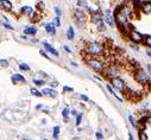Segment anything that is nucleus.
Masks as SVG:
<instances>
[{"mask_svg": "<svg viewBox=\"0 0 151 140\" xmlns=\"http://www.w3.org/2000/svg\"><path fill=\"white\" fill-rule=\"evenodd\" d=\"M87 53L89 56H93L94 58L98 56H101L103 53V47L100 43H95V42H92L87 45Z\"/></svg>", "mask_w": 151, "mask_h": 140, "instance_id": "1", "label": "nucleus"}, {"mask_svg": "<svg viewBox=\"0 0 151 140\" xmlns=\"http://www.w3.org/2000/svg\"><path fill=\"white\" fill-rule=\"evenodd\" d=\"M134 80L137 81L138 83H140V84H148V83H150V80H149V76H148V74L145 73L143 69H137L136 71H134Z\"/></svg>", "mask_w": 151, "mask_h": 140, "instance_id": "2", "label": "nucleus"}, {"mask_svg": "<svg viewBox=\"0 0 151 140\" xmlns=\"http://www.w3.org/2000/svg\"><path fill=\"white\" fill-rule=\"evenodd\" d=\"M87 64L89 65V68H92L96 73H99V74L103 73V64H102V62H100L99 60H96V58H89V60L87 61Z\"/></svg>", "mask_w": 151, "mask_h": 140, "instance_id": "3", "label": "nucleus"}, {"mask_svg": "<svg viewBox=\"0 0 151 140\" xmlns=\"http://www.w3.org/2000/svg\"><path fill=\"white\" fill-rule=\"evenodd\" d=\"M114 20H116V24L119 25V27H126L127 26V21H129V18L125 16V14L120 11V10H118L116 16H114Z\"/></svg>", "mask_w": 151, "mask_h": 140, "instance_id": "4", "label": "nucleus"}, {"mask_svg": "<svg viewBox=\"0 0 151 140\" xmlns=\"http://www.w3.org/2000/svg\"><path fill=\"white\" fill-rule=\"evenodd\" d=\"M129 36H130V39L133 44H139V43H143V39H144V36L142 33H139L136 30H131L129 32Z\"/></svg>", "mask_w": 151, "mask_h": 140, "instance_id": "5", "label": "nucleus"}, {"mask_svg": "<svg viewBox=\"0 0 151 140\" xmlns=\"http://www.w3.org/2000/svg\"><path fill=\"white\" fill-rule=\"evenodd\" d=\"M103 19H105V23L111 27H114L116 26V20H114V16L112 13L111 10H106L103 12Z\"/></svg>", "mask_w": 151, "mask_h": 140, "instance_id": "6", "label": "nucleus"}, {"mask_svg": "<svg viewBox=\"0 0 151 140\" xmlns=\"http://www.w3.org/2000/svg\"><path fill=\"white\" fill-rule=\"evenodd\" d=\"M111 83H112V88L124 92L125 90V82H124L120 77H114V78H111Z\"/></svg>", "mask_w": 151, "mask_h": 140, "instance_id": "7", "label": "nucleus"}, {"mask_svg": "<svg viewBox=\"0 0 151 140\" xmlns=\"http://www.w3.org/2000/svg\"><path fill=\"white\" fill-rule=\"evenodd\" d=\"M102 18H103V13L100 10L94 11V12H90V19H92L93 23H95V24H98L99 21H101Z\"/></svg>", "mask_w": 151, "mask_h": 140, "instance_id": "8", "label": "nucleus"}, {"mask_svg": "<svg viewBox=\"0 0 151 140\" xmlns=\"http://www.w3.org/2000/svg\"><path fill=\"white\" fill-rule=\"evenodd\" d=\"M74 14H75L76 21H77L79 24H81V23H83V21H86V14L82 12V10H80V8L75 10Z\"/></svg>", "mask_w": 151, "mask_h": 140, "instance_id": "9", "label": "nucleus"}, {"mask_svg": "<svg viewBox=\"0 0 151 140\" xmlns=\"http://www.w3.org/2000/svg\"><path fill=\"white\" fill-rule=\"evenodd\" d=\"M43 45H44V49H45V50H47L48 52H50L51 55H54L55 57H58V56H60V53H58V51H57V50H56V49H55L54 47H51V45H50L49 43H47V42H44V44H43Z\"/></svg>", "mask_w": 151, "mask_h": 140, "instance_id": "10", "label": "nucleus"}, {"mask_svg": "<svg viewBox=\"0 0 151 140\" xmlns=\"http://www.w3.org/2000/svg\"><path fill=\"white\" fill-rule=\"evenodd\" d=\"M42 93L43 95H45V96H50V97H56L58 93L56 92L55 89H52V88H44L43 90H42Z\"/></svg>", "mask_w": 151, "mask_h": 140, "instance_id": "11", "label": "nucleus"}, {"mask_svg": "<svg viewBox=\"0 0 151 140\" xmlns=\"http://www.w3.org/2000/svg\"><path fill=\"white\" fill-rule=\"evenodd\" d=\"M140 10L143 11V13L150 14L151 13V1H146V2H143V4L140 5Z\"/></svg>", "mask_w": 151, "mask_h": 140, "instance_id": "12", "label": "nucleus"}, {"mask_svg": "<svg viewBox=\"0 0 151 140\" xmlns=\"http://www.w3.org/2000/svg\"><path fill=\"white\" fill-rule=\"evenodd\" d=\"M44 29H45V31H47L49 34H51V36H54V34L56 33V27H55V25H54L52 23H48V24H45Z\"/></svg>", "mask_w": 151, "mask_h": 140, "instance_id": "13", "label": "nucleus"}, {"mask_svg": "<svg viewBox=\"0 0 151 140\" xmlns=\"http://www.w3.org/2000/svg\"><path fill=\"white\" fill-rule=\"evenodd\" d=\"M12 81H13L14 83H25L26 82L25 77L21 76L20 74H14L13 76H12Z\"/></svg>", "mask_w": 151, "mask_h": 140, "instance_id": "14", "label": "nucleus"}, {"mask_svg": "<svg viewBox=\"0 0 151 140\" xmlns=\"http://www.w3.org/2000/svg\"><path fill=\"white\" fill-rule=\"evenodd\" d=\"M24 33L28 34V36H34V34L37 33V29H36L34 26L25 27V30H24Z\"/></svg>", "mask_w": 151, "mask_h": 140, "instance_id": "15", "label": "nucleus"}, {"mask_svg": "<svg viewBox=\"0 0 151 140\" xmlns=\"http://www.w3.org/2000/svg\"><path fill=\"white\" fill-rule=\"evenodd\" d=\"M1 7L6 11H11L12 10V4L8 0H1Z\"/></svg>", "mask_w": 151, "mask_h": 140, "instance_id": "16", "label": "nucleus"}, {"mask_svg": "<svg viewBox=\"0 0 151 140\" xmlns=\"http://www.w3.org/2000/svg\"><path fill=\"white\" fill-rule=\"evenodd\" d=\"M21 12L30 17V16L34 14V8H32L31 6H24V7H21Z\"/></svg>", "mask_w": 151, "mask_h": 140, "instance_id": "17", "label": "nucleus"}, {"mask_svg": "<svg viewBox=\"0 0 151 140\" xmlns=\"http://www.w3.org/2000/svg\"><path fill=\"white\" fill-rule=\"evenodd\" d=\"M74 36H75L74 27H73V26H69L68 30H67V38H68L69 40H73V39H74Z\"/></svg>", "mask_w": 151, "mask_h": 140, "instance_id": "18", "label": "nucleus"}, {"mask_svg": "<svg viewBox=\"0 0 151 140\" xmlns=\"http://www.w3.org/2000/svg\"><path fill=\"white\" fill-rule=\"evenodd\" d=\"M106 89H107V90H108V92H110L111 94H112V95H113V96H114V97H116V99H117L118 101H120V102H121V97H120V96H118L117 95V93H116V92H114V89H113V88L111 87L110 84H106Z\"/></svg>", "mask_w": 151, "mask_h": 140, "instance_id": "19", "label": "nucleus"}, {"mask_svg": "<svg viewBox=\"0 0 151 140\" xmlns=\"http://www.w3.org/2000/svg\"><path fill=\"white\" fill-rule=\"evenodd\" d=\"M69 114H70V110H69V108H64L63 110H62V116L64 118V120H66V122H68V118H69Z\"/></svg>", "mask_w": 151, "mask_h": 140, "instance_id": "20", "label": "nucleus"}, {"mask_svg": "<svg viewBox=\"0 0 151 140\" xmlns=\"http://www.w3.org/2000/svg\"><path fill=\"white\" fill-rule=\"evenodd\" d=\"M31 94L34 95V96H37V97H42L43 96V93L39 92L38 89H36V88H31Z\"/></svg>", "mask_w": 151, "mask_h": 140, "instance_id": "21", "label": "nucleus"}, {"mask_svg": "<svg viewBox=\"0 0 151 140\" xmlns=\"http://www.w3.org/2000/svg\"><path fill=\"white\" fill-rule=\"evenodd\" d=\"M143 43H144L148 47L151 49V36H145L144 39H143Z\"/></svg>", "mask_w": 151, "mask_h": 140, "instance_id": "22", "label": "nucleus"}, {"mask_svg": "<svg viewBox=\"0 0 151 140\" xmlns=\"http://www.w3.org/2000/svg\"><path fill=\"white\" fill-rule=\"evenodd\" d=\"M96 26H98V30H99V31H105V30H106V27H105V21H103V20L99 21V23L96 24Z\"/></svg>", "mask_w": 151, "mask_h": 140, "instance_id": "23", "label": "nucleus"}, {"mask_svg": "<svg viewBox=\"0 0 151 140\" xmlns=\"http://www.w3.org/2000/svg\"><path fill=\"white\" fill-rule=\"evenodd\" d=\"M58 134H60V126H55L54 127V132H52V137L57 139L58 138Z\"/></svg>", "mask_w": 151, "mask_h": 140, "instance_id": "24", "label": "nucleus"}, {"mask_svg": "<svg viewBox=\"0 0 151 140\" xmlns=\"http://www.w3.org/2000/svg\"><path fill=\"white\" fill-rule=\"evenodd\" d=\"M52 24L55 25V27H60V26H61V19H60V17H57V16H56L55 18H54Z\"/></svg>", "mask_w": 151, "mask_h": 140, "instance_id": "25", "label": "nucleus"}, {"mask_svg": "<svg viewBox=\"0 0 151 140\" xmlns=\"http://www.w3.org/2000/svg\"><path fill=\"white\" fill-rule=\"evenodd\" d=\"M19 69L23 70V71H29V70H30V67H29L28 64H25V63H20V64H19Z\"/></svg>", "mask_w": 151, "mask_h": 140, "instance_id": "26", "label": "nucleus"}, {"mask_svg": "<svg viewBox=\"0 0 151 140\" xmlns=\"http://www.w3.org/2000/svg\"><path fill=\"white\" fill-rule=\"evenodd\" d=\"M77 6L79 7H84V8H86L88 5H87V1H86V0H77Z\"/></svg>", "mask_w": 151, "mask_h": 140, "instance_id": "27", "label": "nucleus"}, {"mask_svg": "<svg viewBox=\"0 0 151 140\" xmlns=\"http://www.w3.org/2000/svg\"><path fill=\"white\" fill-rule=\"evenodd\" d=\"M34 83L36 84V86H38V87H39V86H44V84H45L44 80H36V78L34 80Z\"/></svg>", "mask_w": 151, "mask_h": 140, "instance_id": "28", "label": "nucleus"}, {"mask_svg": "<svg viewBox=\"0 0 151 140\" xmlns=\"http://www.w3.org/2000/svg\"><path fill=\"white\" fill-rule=\"evenodd\" d=\"M81 121H82V114H77L76 115V125L79 126L81 124Z\"/></svg>", "mask_w": 151, "mask_h": 140, "instance_id": "29", "label": "nucleus"}, {"mask_svg": "<svg viewBox=\"0 0 151 140\" xmlns=\"http://www.w3.org/2000/svg\"><path fill=\"white\" fill-rule=\"evenodd\" d=\"M0 65L4 67V68L8 67V61L7 60H0Z\"/></svg>", "mask_w": 151, "mask_h": 140, "instance_id": "30", "label": "nucleus"}, {"mask_svg": "<svg viewBox=\"0 0 151 140\" xmlns=\"http://www.w3.org/2000/svg\"><path fill=\"white\" fill-rule=\"evenodd\" d=\"M4 27H5V29H7V30H11V31H13V30H14V27L12 26V25H10L8 23H4Z\"/></svg>", "mask_w": 151, "mask_h": 140, "instance_id": "31", "label": "nucleus"}, {"mask_svg": "<svg viewBox=\"0 0 151 140\" xmlns=\"http://www.w3.org/2000/svg\"><path fill=\"white\" fill-rule=\"evenodd\" d=\"M95 135H96V139L98 140H102L103 139V134L101 133V132H96Z\"/></svg>", "mask_w": 151, "mask_h": 140, "instance_id": "32", "label": "nucleus"}, {"mask_svg": "<svg viewBox=\"0 0 151 140\" xmlns=\"http://www.w3.org/2000/svg\"><path fill=\"white\" fill-rule=\"evenodd\" d=\"M63 92H70V93H73V92H74V89H73V88H70V87H68V86H64V87H63Z\"/></svg>", "mask_w": 151, "mask_h": 140, "instance_id": "33", "label": "nucleus"}, {"mask_svg": "<svg viewBox=\"0 0 151 140\" xmlns=\"http://www.w3.org/2000/svg\"><path fill=\"white\" fill-rule=\"evenodd\" d=\"M54 10H55V12H56V16H57V17H61V10H60V7L56 6Z\"/></svg>", "mask_w": 151, "mask_h": 140, "instance_id": "34", "label": "nucleus"}, {"mask_svg": "<svg viewBox=\"0 0 151 140\" xmlns=\"http://www.w3.org/2000/svg\"><path fill=\"white\" fill-rule=\"evenodd\" d=\"M129 120H130V122H131V125L133 127H136V122H134V120H133V116L132 115H129Z\"/></svg>", "mask_w": 151, "mask_h": 140, "instance_id": "35", "label": "nucleus"}, {"mask_svg": "<svg viewBox=\"0 0 151 140\" xmlns=\"http://www.w3.org/2000/svg\"><path fill=\"white\" fill-rule=\"evenodd\" d=\"M39 53H41V55L43 56V57H45L47 60H50V57H49L48 55H47V52H45V51H43V50H41V51H39Z\"/></svg>", "mask_w": 151, "mask_h": 140, "instance_id": "36", "label": "nucleus"}, {"mask_svg": "<svg viewBox=\"0 0 151 140\" xmlns=\"http://www.w3.org/2000/svg\"><path fill=\"white\" fill-rule=\"evenodd\" d=\"M139 137H140V140H146V134H145L144 132H140Z\"/></svg>", "mask_w": 151, "mask_h": 140, "instance_id": "37", "label": "nucleus"}, {"mask_svg": "<svg viewBox=\"0 0 151 140\" xmlns=\"http://www.w3.org/2000/svg\"><path fill=\"white\" fill-rule=\"evenodd\" d=\"M60 83L57 82V81H52V82H50V87H57Z\"/></svg>", "mask_w": 151, "mask_h": 140, "instance_id": "38", "label": "nucleus"}, {"mask_svg": "<svg viewBox=\"0 0 151 140\" xmlns=\"http://www.w3.org/2000/svg\"><path fill=\"white\" fill-rule=\"evenodd\" d=\"M81 99H82L83 101H88L89 99H88V96L87 95H81Z\"/></svg>", "mask_w": 151, "mask_h": 140, "instance_id": "39", "label": "nucleus"}, {"mask_svg": "<svg viewBox=\"0 0 151 140\" xmlns=\"http://www.w3.org/2000/svg\"><path fill=\"white\" fill-rule=\"evenodd\" d=\"M131 47H132L133 50H136V51H139V47H136L134 44H132V45H131Z\"/></svg>", "mask_w": 151, "mask_h": 140, "instance_id": "40", "label": "nucleus"}, {"mask_svg": "<svg viewBox=\"0 0 151 140\" xmlns=\"http://www.w3.org/2000/svg\"><path fill=\"white\" fill-rule=\"evenodd\" d=\"M38 7H41V8H44V7H45V5H44V4H43V2H38Z\"/></svg>", "mask_w": 151, "mask_h": 140, "instance_id": "41", "label": "nucleus"}, {"mask_svg": "<svg viewBox=\"0 0 151 140\" xmlns=\"http://www.w3.org/2000/svg\"><path fill=\"white\" fill-rule=\"evenodd\" d=\"M146 55H148V56L151 58V50H146Z\"/></svg>", "mask_w": 151, "mask_h": 140, "instance_id": "42", "label": "nucleus"}, {"mask_svg": "<svg viewBox=\"0 0 151 140\" xmlns=\"http://www.w3.org/2000/svg\"><path fill=\"white\" fill-rule=\"evenodd\" d=\"M129 140H133V135H132V133H129Z\"/></svg>", "mask_w": 151, "mask_h": 140, "instance_id": "43", "label": "nucleus"}, {"mask_svg": "<svg viewBox=\"0 0 151 140\" xmlns=\"http://www.w3.org/2000/svg\"><path fill=\"white\" fill-rule=\"evenodd\" d=\"M148 70H149V74L151 75V64H148Z\"/></svg>", "mask_w": 151, "mask_h": 140, "instance_id": "44", "label": "nucleus"}, {"mask_svg": "<svg viewBox=\"0 0 151 140\" xmlns=\"http://www.w3.org/2000/svg\"><path fill=\"white\" fill-rule=\"evenodd\" d=\"M70 113L73 114V115H74V116H76V115H77V113H76V110H71V112H70Z\"/></svg>", "mask_w": 151, "mask_h": 140, "instance_id": "45", "label": "nucleus"}, {"mask_svg": "<svg viewBox=\"0 0 151 140\" xmlns=\"http://www.w3.org/2000/svg\"><path fill=\"white\" fill-rule=\"evenodd\" d=\"M41 75L43 76V77H48V75H47L45 73H41Z\"/></svg>", "mask_w": 151, "mask_h": 140, "instance_id": "46", "label": "nucleus"}, {"mask_svg": "<svg viewBox=\"0 0 151 140\" xmlns=\"http://www.w3.org/2000/svg\"><path fill=\"white\" fill-rule=\"evenodd\" d=\"M64 50H66V51H68V52H70V49H69L68 47H64Z\"/></svg>", "mask_w": 151, "mask_h": 140, "instance_id": "47", "label": "nucleus"}, {"mask_svg": "<svg viewBox=\"0 0 151 140\" xmlns=\"http://www.w3.org/2000/svg\"><path fill=\"white\" fill-rule=\"evenodd\" d=\"M36 108H37V109H41V108H43V106H42V105H38Z\"/></svg>", "mask_w": 151, "mask_h": 140, "instance_id": "48", "label": "nucleus"}, {"mask_svg": "<svg viewBox=\"0 0 151 140\" xmlns=\"http://www.w3.org/2000/svg\"><path fill=\"white\" fill-rule=\"evenodd\" d=\"M0 6H1V0H0Z\"/></svg>", "mask_w": 151, "mask_h": 140, "instance_id": "49", "label": "nucleus"}, {"mask_svg": "<svg viewBox=\"0 0 151 140\" xmlns=\"http://www.w3.org/2000/svg\"><path fill=\"white\" fill-rule=\"evenodd\" d=\"M43 140H48V139H43Z\"/></svg>", "mask_w": 151, "mask_h": 140, "instance_id": "50", "label": "nucleus"}, {"mask_svg": "<svg viewBox=\"0 0 151 140\" xmlns=\"http://www.w3.org/2000/svg\"><path fill=\"white\" fill-rule=\"evenodd\" d=\"M25 140H28V139H25Z\"/></svg>", "mask_w": 151, "mask_h": 140, "instance_id": "51", "label": "nucleus"}]
</instances>
